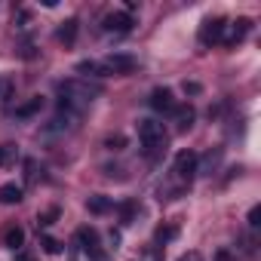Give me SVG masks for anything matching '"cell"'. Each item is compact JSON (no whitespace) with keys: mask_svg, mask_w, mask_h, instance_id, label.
<instances>
[{"mask_svg":"<svg viewBox=\"0 0 261 261\" xmlns=\"http://www.w3.org/2000/svg\"><path fill=\"white\" fill-rule=\"evenodd\" d=\"M77 243L83 246V252H86L92 261H105V258H108V252L101 249V240H98V230H95V227H80V230H77Z\"/></svg>","mask_w":261,"mask_h":261,"instance_id":"3957f363","label":"cell"},{"mask_svg":"<svg viewBox=\"0 0 261 261\" xmlns=\"http://www.w3.org/2000/svg\"><path fill=\"white\" fill-rule=\"evenodd\" d=\"M16 157H19V151H16L13 145H0V166H10V163H16Z\"/></svg>","mask_w":261,"mask_h":261,"instance_id":"e0dca14e","label":"cell"},{"mask_svg":"<svg viewBox=\"0 0 261 261\" xmlns=\"http://www.w3.org/2000/svg\"><path fill=\"white\" fill-rule=\"evenodd\" d=\"M19 261H31V258H28V255H19Z\"/></svg>","mask_w":261,"mask_h":261,"instance_id":"83f0119b","label":"cell"},{"mask_svg":"<svg viewBox=\"0 0 261 261\" xmlns=\"http://www.w3.org/2000/svg\"><path fill=\"white\" fill-rule=\"evenodd\" d=\"M249 28H252L249 19H237V22L224 25V31H221V43H224V46H237V43L249 34Z\"/></svg>","mask_w":261,"mask_h":261,"instance_id":"5b68a950","label":"cell"},{"mask_svg":"<svg viewBox=\"0 0 261 261\" xmlns=\"http://www.w3.org/2000/svg\"><path fill=\"white\" fill-rule=\"evenodd\" d=\"M218 157H221V154H218V151H215V154H212V151H209V157H206V175H212V166H215V163H218Z\"/></svg>","mask_w":261,"mask_h":261,"instance_id":"603a6c76","label":"cell"},{"mask_svg":"<svg viewBox=\"0 0 261 261\" xmlns=\"http://www.w3.org/2000/svg\"><path fill=\"white\" fill-rule=\"evenodd\" d=\"M139 68V62H136V56H126V53H114V56H108L105 62H101V71H105V77L108 74H133Z\"/></svg>","mask_w":261,"mask_h":261,"instance_id":"277c9868","label":"cell"},{"mask_svg":"<svg viewBox=\"0 0 261 261\" xmlns=\"http://www.w3.org/2000/svg\"><path fill=\"white\" fill-rule=\"evenodd\" d=\"M224 19H206L200 25V43L203 46H212V43H221V31H224Z\"/></svg>","mask_w":261,"mask_h":261,"instance_id":"52a82bcc","label":"cell"},{"mask_svg":"<svg viewBox=\"0 0 261 261\" xmlns=\"http://www.w3.org/2000/svg\"><path fill=\"white\" fill-rule=\"evenodd\" d=\"M86 209H89V212H95V215H105V212L111 209V200H108V197H101V194H95V197H89V200H86Z\"/></svg>","mask_w":261,"mask_h":261,"instance_id":"4fadbf2b","label":"cell"},{"mask_svg":"<svg viewBox=\"0 0 261 261\" xmlns=\"http://www.w3.org/2000/svg\"><path fill=\"white\" fill-rule=\"evenodd\" d=\"M40 108H43V98H40V95H37V98H31V101H28V105H22V108H19V111H16V117H31V114H37V111H40Z\"/></svg>","mask_w":261,"mask_h":261,"instance_id":"2e32d148","label":"cell"},{"mask_svg":"<svg viewBox=\"0 0 261 261\" xmlns=\"http://www.w3.org/2000/svg\"><path fill=\"white\" fill-rule=\"evenodd\" d=\"M43 252H46V255H59V252H62V243L53 240V237H43Z\"/></svg>","mask_w":261,"mask_h":261,"instance_id":"ffe728a7","label":"cell"},{"mask_svg":"<svg viewBox=\"0 0 261 261\" xmlns=\"http://www.w3.org/2000/svg\"><path fill=\"white\" fill-rule=\"evenodd\" d=\"M185 92H191V95H197V92H200V83H185Z\"/></svg>","mask_w":261,"mask_h":261,"instance_id":"4316f807","label":"cell"},{"mask_svg":"<svg viewBox=\"0 0 261 261\" xmlns=\"http://www.w3.org/2000/svg\"><path fill=\"white\" fill-rule=\"evenodd\" d=\"M77 74H92V77H105V71H101V62H80V65H77Z\"/></svg>","mask_w":261,"mask_h":261,"instance_id":"9a60e30c","label":"cell"},{"mask_svg":"<svg viewBox=\"0 0 261 261\" xmlns=\"http://www.w3.org/2000/svg\"><path fill=\"white\" fill-rule=\"evenodd\" d=\"M101 92V86H89V83H80V80H65L59 83V101L62 108H86L95 95Z\"/></svg>","mask_w":261,"mask_h":261,"instance_id":"6da1fadb","label":"cell"},{"mask_svg":"<svg viewBox=\"0 0 261 261\" xmlns=\"http://www.w3.org/2000/svg\"><path fill=\"white\" fill-rule=\"evenodd\" d=\"M10 89H13V80H0V98H7Z\"/></svg>","mask_w":261,"mask_h":261,"instance_id":"cb8c5ba5","label":"cell"},{"mask_svg":"<svg viewBox=\"0 0 261 261\" xmlns=\"http://www.w3.org/2000/svg\"><path fill=\"white\" fill-rule=\"evenodd\" d=\"M4 246L13 249V252H19V249L25 246V230H22L19 224H13V227L7 230V237H4Z\"/></svg>","mask_w":261,"mask_h":261,"instance_id":"8fae6325","label":"cell"},{"mask_svg":"<svg viewBox=\"0 0 261 261\" xmlns=\"http://www.w3.org/2000/svg\"><path fill=\"white\" fill-rule=\"evenodd\" d=\"M151 108H154V111H172V108H175V101H172V92H169L166 86L154 89V92H151Z\"/></svg>","mask_w":261,"mask_h":261,"instance_id":"9c48e42d","label":"cell"},{"mask_svg":"<svg viewBox=\"0 0 261 261\" xmlns=\"http://www.w3.org/2000/svg\"><path fill=\"white\" fill-rule=\"evenodd\" d=\"M139 142H142V148H145L148 157L166 151V129H163V123H157V120H139Z\"/></svg>","mask_w":261,"mask_h":261,"instance_id":"7a4b0ae2","label":"cell"},{"mask_svg":"<svg viewBox=\"0 0 261 261\" xmlns=\"http://www.w3.org/2000/svg\"><path fill=\"white\" fill-rule=\"evenodd\" d=\"M22 200V188L19 185H4V188H0V203H7V206H13V203H19Z\"/></svg>","mask_w":261,"mask_h":261,"instance_id":"7c38bea8","label":"cell"},{"mask_svg":"<svg viewBox=\"0 0 261 261\" xmlns=\"http://www.w3.org/2000/svg\"><path fill=\"white\" fill-rule=\"evenodd\" d=\"M172 114H175V129H191L194 126V108L191 105H178V108H172Z\"/></svg>","mask_w":261,"mask_h":261,"instance_id":"30bf717a","label":"cell"},{"mask_svg":"<svg viewBox=\"0 0 261 261\" xmlns=\"http://www.w3.org/2000/svg\"><path fill=\"white\" fill-rule=\"evenodd\" d=\"M172 237H175V227H160V230H157V240H160V243H166V240H172Z\"/></svg>","mask_w":261,"mask_h":261,"instance_id":"7402d4cb","label":"cell"},{"mask_svg":"<svg viewBox=\"0 0 261 261\" xmlns=\"http://www.w3.org/2000/svg\"><path fill=\"white\" fill-rule=\"evenodd\" d=\"M74 37H77V19H68V22L59 28V40H62V43H74Z\"/></svg>","mask_w":261,"mask_h":261,"instance_id":"5bb4252c","label":"cell"},{"mask_svg":"<svg viewBox=\"0 0 261 261\" xmlns=\"http://www.w3.org/2000/svg\"><path fill=\"white\" fill-rule=\"evenodd\" d=\"M178 261H203V255H200V252H188V255H181Z\"/></svg>","mask_w":261,"mask_h":261,"instance_id":"484cf974","label":"cell"},{"mask_svg":"<svg viewBox=\"0 0 261 261\" xmlns=\"http://www.w3.org/2000/svg\"><path fill=\"white\" fill-rule=\"evenodd\" d=\"M175 175L181 181H191L197 175V154L194 151H178L175 154Z\"/></svg>","mask_w":261,"mask_h":261,"instance_id":"8992f818","label":"cell"},{"mask_svg":"<svg viewBox=\"0 0 261 261\" xmlns=\"http://www.w3.org/2000/svg\"><path fill=\"white\" fill-rule=\"evenodd\" d=\"M133 218H136V203H133V200L120 203V221H123V224H129Z\"/></svg>","mask_w":261,"mask_h":261,"instance_id":"ac0fdd59","label":"cell"},{"mask_svg":"<svg viewBox=\"0 0 261 261\" xmlns=\"http://www.w3.org/2000/svg\"><path fill=\"white\" fill-rule=\"evenodd\" d=\"M56 218H59V209L53 206V209H46V212H40V215H37V224H40V227H49Z\"/></svg>","mask_w":261,"mask_h":261,"instance_id":"d6986e66","label":"cell"},{"mask_svg":"<svg viewBox=\"0 0 261 261\" xmlns=\"http://www.w3.org/2000/svg\"><path fill=\"white\" fill-rule=\"evenodd\" d=\"M215 261H233V255H230L227 249H218V252H215Z\"/></svg>","mask_w":261,"mask_h":261,"instance_id":"d4e9b609","label":"cell"},{"mask_svg":"<svg viewBox=\"0 0 261 261\" xmlns=\"http://www.w3.org/2000/svg\"><path fill=\"white\" fill-rule=\"evenodd\" d=\"M101 25H105V31H117V34H126V31H133L136 19L129 16V13H108V16L101 19Z\"/></svg>","mask_w":261,"mask_h":261,"instance_id":"ba28073f","label":"cell"},{"mask_svg":"<svg viewBox=\"0 0 261 261\" xmlns=\"http://www.w3.org/2000/svg\"><path fill=\"white\" fill-rule=\"evenodd\" d=\"M249 224H252V227L261 224V206H252V209H249Z\"/></svg>","mask_w":261,"mask_h":261,"instance_id":"44dd1931","label":"cell"}]
</instances>
